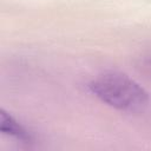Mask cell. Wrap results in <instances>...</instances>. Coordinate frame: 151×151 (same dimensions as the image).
Here are the masks:
<instances>
[{
    "instance_id": "6da1fadb",
    "label": "cell",
    "mask_w": 151,
    "mask_h": 151,
    "mask_svg": "<svg viewBox=\"0 0 151 151\" xmlns=\"http://www.w3.org/2000/svg\"><path fill=\"white\" fill-rule=\"evenodd\" d=\"M91 92L105 104L125 112H139L149 104V93L134 79L120 72H105L90 83Z\"/></svg>"
},
{
    "instance_id": "7a4b0ae2",
    "label": "cell",
    "mask_w": 151,
    "mask_h": 151,
    "mask_svg": "<svg viewBox=\"0 0 151 151\" xmlns=\"http://www.w3.org/2000/svg\"><path fill=\"white\" fill-rule=\"evenodd\" d=\"M0 131L4 134L14 137L17 139L27 142L29 140V134L24 129L21 124H19L9 113H7L5 110L0 111Z\"/></svg>"
},
{
    "instance_id": "3957f363",
    "label": "cell",
    "mask_w": 151,
    "mask_h": 151,
    "mask_svg": "<svg viewBox=\"0 0 151 151\" xmlns=\"http://www.w3.org/2000/svg\"><path fill=\"white\" fill-rule=\"evenodd\" d=\"M146 67H147V68L151 71V59H149V60L146 61Z\"/></svg>"
}]
</instances>
